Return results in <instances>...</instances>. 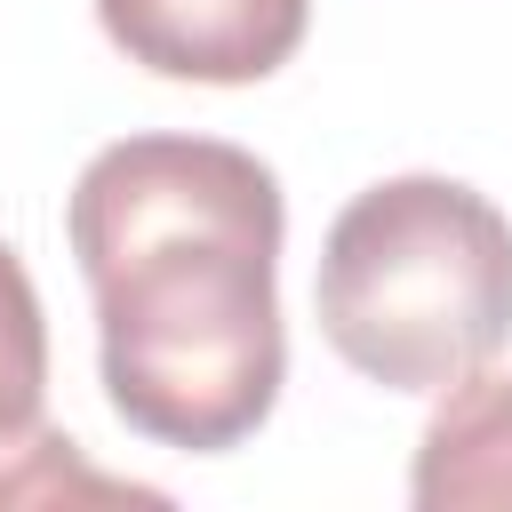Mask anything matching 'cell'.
Wrapping results in <instances>:
<instances>
[{
	"label": "cell",
	"mask_w": 512,
	"mask_h": 512,
	"mask_svg": "<svg viewBox=\"0 0 512 512\" xmlns=\"http://www.w3.org/2000/svg\"><path fill=\"white\" fill-rule=\"evenodd\" d=\"M64 240L112 416L184 456L240 448L288 384L280 176L224 136H120L80 168Z\"/></svg>",
	"instance_id": "6da1fadb"
},
{
	"label": "cell",
	"mask_w": 512,
	"mask_h": 512,
	"mask_svg": "<svg viewBox=\"0 0 512 512\" xmlns=\"http://www.w3.org/2000/svg\"><path fill=\"white\" fill-rule=\"evenodd\" d=\"M312 312L368 384L448 392L512 344V216L456 176H384L328 224Z\"/></svg>",
	"instance_id": "7a4b0ae2"
},
{
	"label": "cell",
	"mask_w": 512,
	"mask_h": 512,
	"mask_svg": "<svg viewBox=\"0 0 512 512\" xmlns=\"http://www.w3.org/2000/svg\"><path fill=\"white\" fill-rule=\"evenodd\" d=\"M96 24L128 64L160 80L248 88L304 48L312 0H96Z\"/></svg>",
	"instance_id": "3957f363"
},
{
	"label": "cell",
	"mask_w": 512,
	"mask_h": 512,
	"mask_svg": "<svg viewBox=\"0 0 512 512\" xmlns=\"http://www.w3.org/2000/svg\"><path fill=\"white\" fill-rule=\"evenodd\" d=\"M408 496L424 512H504L512 504V376L504 368H472L464 384L440 392L416 464H408Z\"/></svg>",
	"instance_id": "277c9868"
},
{
	"label": "cell",
	"mask_w": 512,
	"mask_h": 512,
	"mask_svg": "<svg viewBox=\"0 0 512 512\" xmlns=\"http://www.w3.org/2000/svg\"><path fill=\"white\" fill-rule=\"evenodd\" d=\"M0 504H168V496L144 480L96 472L72 432L32 416V424L0 432Z\"/></svg>",
	"instance_id": "5b68a950"
},
{
	"label": "cell",
	"mask_w": 512,
	"mask_h": 512,
	"mask_svg": "<svg viewBox=\"0 0 512 512\" xmlns=\"http://www.w3.org/2000/svg\"><path fill=\"white\" fill-rule=\"evenodd\" d=\"M40 392H48V312L24 256L0 240V432L32 424Z\"/></svg>",
	"instance_id": "8992f818"
}]
</instances>
